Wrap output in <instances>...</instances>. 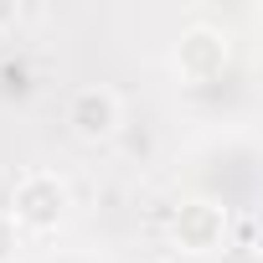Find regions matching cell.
Instances as JSON below:
<instances>
[{"label": "cell", "instance_id": "cell-1", "mask_svg": "<svg viewBox=\"0 0 263 263\" xmlns=\"http://www.w3.org/2000/svg\"><path fill=\"white\" fill-rule=\"evenodd\" d=\"M62 212H67V186H62L57 176L36 171V176L16 181V191H11V212H6V217H11L16 227H36V232H47V227L62 222Z\"/></svg>", "mask_w": 263, "mask_h": 263}, {"label": "cell", "instance_id": "cell-2", "mask_svg": "<svg viewBox=\"0 0 263 263\" xmlns=\"http://www.w3.org/2000/svg\"><path fill=\"white\" fill-rule=\"evenodd\" d=\"M67 124L78 140H108L119 129V98L108 88H78L67 103Z\"/></svg>", "mask_w": 263, "mask_h": 263}, {"label": "cell", "instance_id": "cell-3", "mask_svg": "<svg viewBox=\"0 0 263 263\" xmlns=\"http://www.w3.org/2000/svg\"><path fill=\"white\" fill-rule=\"evenodd\" d=\"M222 62H227V42H222L217 31L196 26V31H186V36H181L176 67H181L191 83H206V78H217V72H222Z\"/></svg>", "mask_w": 263, "mask_h": 263}, {"label": "cell", "instance_id": "cell-4", "mask_svg": "<svg viewBox=\"0 0 263 263\" xmlns=\"http://www.w3.org/2000/svg\"><path fill=\"white\" fill-rule=\"evenodd\" d=\"M222 212L217 206H206V201H191V206H181V217H176V242L186 248V253H212L217 242H222Z\"/></svg>", "mask_w": 263, "mask_h": 263}, {"label": "cell", "instance_id": "cell-5", "mask_svg": "<svg viewBox=\"0 0 263 263\" xmlns=\"http://www.w3.org/2000/svg\"><path fill=\"white\" fill-rule=\"evenodd\" d=\"M16 248H21V232H16V222H11L6 212H0V263H11Z\"/></svg>", "mask_w": 263, "mask_h": 263}, {"label": "cell", "instance_id": "cell-6", "mask_svg": "<svg viewBox=\"0 0 263 263\" xmlns=\"http://www.w3.org/2000/svg\"><path fill=\"white\" fill-rule=\"evenodd\" d=\"M227 263H258V253H253V248H237V253H232Z\"/></svg>", "mask_w": 263, "mask_h": 263}, {"label": "cell", "instance_id": "cell-7", "mask_svg": "<svg viewBox=\"0 0 263 263\" xmlns=\"http://www.w3.org/2000/svg\"><path fill=\"white\" fill-rule=\"evenodd\" d=\"M16 21V6H0V26H11Z\"/></svg>", "mask_w": 263, "mask_h": 263}]
</instances>
